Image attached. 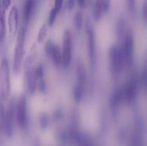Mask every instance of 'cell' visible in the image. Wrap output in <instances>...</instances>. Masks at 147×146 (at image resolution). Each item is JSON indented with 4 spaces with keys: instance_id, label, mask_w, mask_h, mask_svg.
<instances>
[{
    "instance_id": "1",
    "label": "cell",
    "mask_w": 147,
    "mask_h": 146,
    "mask_svg": "<svg viewBox=\"0 0 147 146\" xmlns=\"http://www.w3.org/2000/svg\"><path fill=\"white\" fill-rule=\"evenodd\" d=\"M25 28L22 27L18 29L16 39V45L13 55V70L16 74H19L21 70L23 57L24 54V41H25Z\"/></svg>"
},
{
    "instance_id": "2",
    "label": "cell",
    "mask_w": 147,
    "mask_h": 146,
    "mask_svg": "<svg viewBox=\"0 0 147 146\" xmlns=\"http://www.w3.org/2000/svg\"><path fill=\"white\" fill-rule=\"evenodd\" d=\"M11 94V82L9 62L7 58H3L0 64V95L7 100Z\"/></svg>"
},
{
    "instance_id": "3",
    "label": "cell",
    "mask_w": 147,
    "mask_h": 146,
    "mask_svg": "<svg viewBox=\"0 0 147 146\" xmlns=\"http://www.w3.org/2000/svg\"><path fill=\"white\" fill-rule=\"evenodd\" d=\"M109 63L111 71L113 74H117L123 70L125 63L121 47L113 45L111 47L109 50Z\"/></svg>"
},
{
    "instance_id": "4",
    "label": "cell",
    "mask_w": 147,
    "mask_h": 146,
    "mask_svg": "<svg viewBox=\"0 0 147 146\" xmlns=\"http://www.w3.org/2000/svg\"><path fill=\"white\" fill-rule=\"evenodd\" d=\"M134 34L131 29L125 32L123 37V45L121 46L122 52L124 59L125 65L131 66L133 63L134 59Z\"/></svg>"
},
{
    "instance_id": "5",
    "label": "cell",
    "mask_w": 147,
    "mask_h": 146,
    "mask_svg": "<svg viewBox=\"0 0 147 146\" xmlns=\"http://www.w3.org/2000/svg\"><path fill=\"white\" fill-rule=\"evenodd\" d=\"M16 118L20 127L22 128L27 127L28 124L27 100L24 94L20 96L16 104Z\"/></svg>"
},
{
    "instance_id": "6",
    "label": "cell",
    "mask_w": 147,
    "mask_h": 146,
    "mask_svg": "<svg viewBox=\"0 0 147 146\" xmlns=\"http://www.w3.org/2000/svg\"><path fill=\"white\" fill-rule=\"evenodd\" d=\"M62 64L64 67H68L72 58V37L69 30H65L63 36Z\"/></svg>"
},
{
    "instance_id": "7",
    "label": "cell",
    "mask_w": 147,
    "mask_h": 146,
    "mask_svg": "<svg viewBox=\"0 0 147 146\" xmlns=\"http://www.w3.org/2000/svg\"><path fill=\"white\" fill-rule=\"evenodd\" d=\"M16 117V104L14 100H11L9 105L8 109L6 111L5 118H4L3 128L5 130L6 133L9 135L11 134L13 129V123Z\"/></svg>"
},
{
    "instance_id": "8",
    "label": "cell",
    "mask_w": 147,
    "mask_h": 146,
    "mask_svg": "<svg viewBox=\"0 0 147 146\" xmlns=\"http://www.w3.org/2000/svg\"><path fill=\"white\" fill-rule=\"evenodd\" d=\"M19 27V12L16 6H12L10 9L8 17V28L9 37L14 39L18 31Z\"/></svg>"
},
{
    "instance_id": "9",
    "label": "cell",
    "mask_w": 147,
    "mask_h": 146,
    "mask_svg": "<svg viewBox=\"0 0 147 146\" xmlns=\"http://www.w3.org/2000/svg\"><path fill=\"white\" fill-rule=\"evenodd\" d=\"M37 82L34 76V70L30 68L25 69L24 74V86L30 94H34L37 88Z\"/></svg>"
},
{
    "instance_id": "10",
    "label": "cell",
    "mask_w": 147,
    "mask_h": 146,
    "mask_svg": "<svg viewBox=\"0 0 147 146\" xmlns=\"http://www.w3.org/2000/svg\"><path fill=\"white\" fill-rule=\"evenodd\" d=\"M121 89L122 92H123V100L127 102L128 103L131 102L134 100L136 94V90H137L136 80L135 79L129 80L127 84Z\"/></svg>"
},
{
    "instance_id": "11",
    "label": "cell",
    "mask_w": 147,
    "mask_h": 146,
    "mask_svg": "<svg viewBox=\"0 0 147 146\" xmlns=\"http://www.w3.org/2000/svg\"><path fill=\"white\" fill-rule=\"evenodd\" d=\"M87 42L89 59L90 60L91 65L93 66L96 60V50H95L94 30L91 25H88L87 27Z\"/></svg>"
},
{
    "instance_id": "12",
    "label": "cell",
    "mask_w": 147,
    "mask_h": 146,
    "mask_svg": "<svg viewBox=\"0 0 147 146\" xmlns=\"http://www.w3.org/2000/svg\"><path fill=\"white\" fill-rule=\"evenodd\" d=\"M35 1L34 0H25L23 9V16H24V21L26 24L30 22L32 15L33 10L34 8Z\"/></svg>"
},
{
    "instance_id": "13",
    "label": "cell",
    "mask_w": 147,
    "mask_h": 146,
    "mask_svg": "<svg viewBox=\"0 0 147 146\" xmlns=\"http://www.w3.org/2000/svg\"><path fill=\"white\" fill-rule=\"evenodd\" d=\"M86 72L84 65L81 62L78 63L77 67H76V80H77V83L76 84L84 87V84L86 82Z\"/></svg>"
},
{
    "instance_id": "14",
    "label": "cell",
    "mask_w": 147,
    "mask_h": 146,
    "mask_svg": "<svg viewBox=\"0 0 147 146\" xmlns=\"http://www.w3.org/2000/svg\"><path fill=\"white\" fill-rule=\"evenodd\" d=\"M6 35V17L5 9L0 5V42L4 40Z\"/></svg>"
},
{
    "instance_id": "15",
    "label": "cell",
    "mask_w": 147,
    "mask_h": 146,
    "mask_svg": "<svg viewBox=\"0 0 147 146\" xmlns=\"http://www.w3.org/2000/svg\"><path fill=\"white\" fill-rule=\"evenodd\" d=\"M52 60H53V63L55 64L56 66H60L62 64V52L60 50V47L57 45H55L54 47L53 52H52L51 56Z\"/></svg>"
},
{
    "instance_id": "16",
    "label": "cell",
    "mask_w": 147,
    "mask_h": 146,
    "mask_svg": "<svg viewBox=\"0 0 147 146\" xmlns=\"http://www.w3.org/2000/svg\"><path fill=\"white\" fill-rule=\"evenodd\" d=\"M93 17H94L95 21H98L101 19L103 11H102L101 4H100V0H95L94 5H93Z\"/></svg>"
},
{
    "instance_id": "17",
    "label": "cell",
    "mask_w": 147,
    "mask_h": 146,
    "mask_svg": "<svg viewBox=\"0 0 147 146\" xmlns=\"http://www.w3.org/2000/svg\"><path fill=\"white\" fill-rule=\"evenodd\" d=\"M83 86L79 85L76 84L73 88V98H74L75 102L77 104L80 102V101L83 99Z\"/></svg>"
},
{
    "instance_id": "18",
    "label": "cell",
    "mask_w": 147,
    "mask_h": 146,
    "mask_svg": "<svg viewBox=\"0 0 147 146\" xmlns=\"http://www.w3.org/2000/svg\"><path fill=\"white\" fill-rule=\"evenodd\" d=\"M125 27H126V24H125V21L123 19H121L118 21L117 25H116V34L119 36L120 38H123V35H124L125 32Z\"/></svg>"
},
{
    "instance_id": "19",
    "label": "cell",
    "mask_w": 147,
    "mask_h": 146,
    "mask_svg": "<svg viewBox=\"0 0 147 146\" xmlns=\"http://www.w3.org/2000/svg\"><path fill=\"white\" fill-rule=\"evenodd\" d=\"M47 27L46 24H42V26L41 27V28L39 30L38 34H37V42L38 43H42V42H44V40H45L46 36H47Z\"/></svg>"
},
{
    "instance_id": "20",
    "label": "cell",
    "mask_w": 147,
    "mask_h": 146,
    "mask_svg": "<svg viewBox=\"0 0 147 146\" xmlns=\"http://www.w3.org/2000/svg\"><path fill=\"white\" fill-rule=\"evenodd\" d=\"M74 24L78 30H80L83 25V14L80 12H77L74 17Z\"/></svg>"
},
{
    "instance_id": "21",
    "label": "cell",
    "mask_w": 147,
    "mask_h": 146,
    "mask_svg": "<svg viewBox=\"0 0 147 146\" xmlns=\"http://www.w3.org/2000/svg\"><path fill=\"white\" fill-rule=\"evenodd\" d=\"M55 46V44H54L53 40H48L46 42L45 45V52L47 56H51L52 52H53V50H54Z\"/></svg>"
},
{
    "instance_id": "22",
    "label": "cell",
    "mask_w": 147,
    "mask_h": 146,
    "mask_svg": "<svg viewBox=\"0 0 147 146\" xmlns=\"http://www.w3.org/2000/svg\"><path fill=\"white\" fill-rule=\"evenodd\" d=\"M34 76L36 77V80L37 82H38L39 80H42L43 77H44V69L42 65L37 66V68L34 70Z\"/></svg>"
},
{
    "instance_id": "23",
    "label": "cell",
    "mask_w": 147,
    "mask_h": 146,
    "mask_svg": "<svg viewBox=\"0 0 147 146\" xmlns=\"http://www.w3.org/2000/svg\"><path fill=\"white\" fill-rule=\"evenodd\" d=\"M57 11L55 8L52 9V10L50 11V15H49L48 18V25L50 27H52V26L54 24L55 21L56 19V17H57Z\"/></svg>"
},
{
    "instance_id": "24",
    "label": "cell",
    "mask_w": 147,
    "mask_h": 146,
    "mask_svg": "<svg viewBox=\"0 0 147 146\" xmlns=\"http://www.w3.org/2000/svg\"><path fill=\"white\" fill-rule=\"evenodd\" d=\"M6 110L4 109V105L0 100V129L3 128V125H4V118H5Z\"/></svg>"
},
{
    "instance_id": "25",
    "label": "cell",
    "mask_w": 147,
    "mask_h": 146,
    "mask_svg": "<svg viewBox=\"0 0 147 146\" xmlns=\"http://www.w3.org/2000/svg\"><path fill=\"white\" fill-rule=\"evenodd\" d=\"M49 123V117L48 115L45 113H43L40 117V124L42 128H45L48 125Z\"/></svg>"
},
{
    "instance_id": "26",
    "label": "cell",
    "mask_w": 147,
    "mask_h": 146,
    "mask_svg": "<svg viewBox=\"0 0 147 146\" xmlns=\"http://www.w3.org/2000/svg\"><path fill=\"white\" fill-rule=\"evenodd\" d=\"M100 4L103 13L108 12L111 7V0H100Z\"/></svg>"
},
{
    "instance_id": "27",
    "label": "cell",
    "mask_w": 147,
    "mask_h": 146,
    "mask_svg": "<svg viewBox=\"0 0 147 146\" xmlns=\"http://www.w3.org/2000/svg\"><path fill=\"white\" fill-rule=\"evenodd\" d=\"M63 0H55L54 8L57 10V12L61 9L62 6H63Z\"/></svg>"
},
{
    "instance_id": "28",
    "label": "cell",
    "mask_w": 147,
    "mask_h": 146,
    "mask_svg": "<svg viewBox=\"0 0 147 146\" xmlns=\"http://www.w3.org/2000/svg\"><path fill=\"white\" fill-rule=\"evenodd\" d=\"M128 7L131 11H134L135 9V4H136V0H127Z\"/></svg>"
},
{
    "instance_id": "29",
    "label": "cell",
    "mask_w": 147,
    "mask_h": 146,
    "mask_svg": "<svg viewBox=\"0 0 147 146\" xmlns=\"http://www.w3.org/2000/svg\"><path fill=\"white\" fill-rule=\"evenodd\" d=\"M11 0H2V6L4 9H8L9 7L11 5Z\"/></svg>"
},
{
    "instance_id": "30",
    "label": "cell",
    "mask_w": 147,
    "mask_h": 146,
    "mask_svg": "<svg viewBox=\"0 0 147 146\" xmlns=\"http://www.w3.org/2000/svg\"><path fill=\"white\" fill-rule=\"evenodd\" d=\"M67 5H68V9L70 10H72L74 8L75 6V0H68L67 2Z\"/></svg>"
},
{
    "instance_id": "31",
    "label": "cell",
    "mask_w": 147,
    "mask_h": 146,
    "mask_svg": "<svg viewBox=\"0 0 147 146\" xmlns=\"http://www.w3.org/2000/svg\"><path fill=\"white\" fill-rule=\"evenodd\" d=\"M85 1H86V0H77L79 7H83V6L85 5Z\"/></svg>"
},
{
    "instance_id": "32",
    "label": "cell",
    "mask_w": 147,
    "mask_h": 146,
    "mask_svg": "<svg viewBox=\"0 0 147 146\" xmlns=\"http://www.w3.org/2000/svg\"><path fill=\"white\" fill-rule=\"evenodd\" d=\"M0 5H1V0H0Z\"/></svg>"
}]
</instances>
